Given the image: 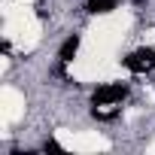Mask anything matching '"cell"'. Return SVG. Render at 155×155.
I'll use <instances>...</instances> for the list:
<instances>
[{
    "label": "cell",
    "instance_id": "5b68a950",
    "mask_svg": "<svg viewBox=\"0 0 155 155\" xmlns=\"http://www.w3.org/2000/svg\"><path fill=\"white\" fill-rule=\"evenodd\" d=\"M49 149H52V152H61V146H58L55 140H46V152H49Z\"/></svg>",
    "mask_w": 155,
    "mask_h": 155
},
{
    "label": "cell",
    "instance_id": "277c9868",
    "mask_svg": "<svg viewBox=\"0 0 155 155\" xmlns=\"http://www.w3.org/2000/svg\"><path fill=\"white\" fill-rule=\"evenodd\" d=\"M116 0H88V12H110Z\"/></svg>",
    "mask_w": 155,
    "mask_h": 155
},
{
    "label": "cell",
    "instance_id": "3957f363",
    "mask_svg": "<svg viewBox=\"0 0 155 155\" xmlns=\"http://www.w3.org/2000/svg\"><path fill=\"white\" fill-rule=\"evenodd\" d=\"M76 49H79V37L73 34V37H70V40H67L64 46H61V58H64V61H70V58L76 55Z\"/></svg>",
    "mask_w": 155,
    "mask_h": 155
},
{
    "label": "cell",
    "instance_id": "7a4b0ae2",
    "mask_svg": "<svg viewBox=\"0 0 155 155\" xmlns=\"http://www.w3.org/2000/svg\"><path fill=\"white\" fill-rule=\"evenodd\" d=\"M125 97V85H104V88H97L94 91V104H119Z\"/></svg>",
    "mask_w": 155,
    "mask_h": 155
},
{
    "label": "cell",
    "instance_id": "6da1fadb",
    "mask_svg": "<svg viewBox=\"0 0 155 155\" xmlns=\"http://www.w3.org/2000/svg\"><path fill=\"white\" fill-rule=\"evenodd\" d=\"M125 67L134 70V73H143L149 67H155V49H137L125 58Z\"/></svg>",
    "mask_w": 155,
    "mask_h": 155
}]
</instances>
